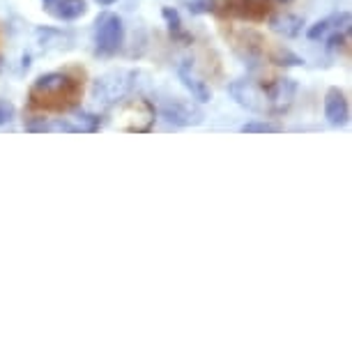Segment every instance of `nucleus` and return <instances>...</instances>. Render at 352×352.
Instances as JSON below:
<instances>
[{"label": "nucleus", "instance_id": "10", "mask_svg": "<svg viewBox=\"0 0 352 352\" xmlns=\"http://www.w3.org/2000/svg\"><path fill=\"white\" fill-rule=\"evenodd\" d=\"M85 10H88L85 0H60V3H58L56 14L60 19H65V21H74V19L85 14Z\"/></svg>", "mask_w": 352, "mask_h": 352}, {"label": "nucleus", "instance_id": "22", "mask_svg": "<svg viewBox=\"0 0 352 352\" xmlns=\"http://www.w3.org/2000/svg\"><path fill=\"white\" fill-rule=\"evenodd\" d=\"M49 3H53V0H49Z\"/></svg>", "mask_w": 352, "mask_h": 352}, {"label": "nucleus", "instance_id": "6", "mask_svg": "<svg viewBox=\"0 0 352 352\" xmlns=\"http://www.w3.org/2000/svg\"><path fill=\"white\" fill-rule=\"evenodd\" d=\"M324 118L334 127H341V124L348 122L350 118L348 99H345V95L338 88H329L327 95H324Z\"/></svg>", "mask_w": 352, "mask_h": 352}, {"label": "nucleus", "instance_id": "14", "mask_svg": "<svg viewBox=\"0 0 352 352\" xmlns=\"http://www.w3.org/2000/svg\"><path fill=\"white\" fill-rule=\"evenodd\" d=\"M14 113H16L14 104L8 102V99H0V127L14 120Z\"/></svg>", "mask_w": 352, "mask_h": 352}, {"label": "nucleus", "instance_id": "8", "mask_svg": "<svg viewBox=\"0 0 352 352\" xmlns=\"http://www.w3.org/2000/svg\"><path fill=\"white\" fill-rule=\"evenodd\" d=\"M180 78H182V85L191 92V97H194L196 102L205 104V102H210V99H212V90L208 88V83L191 74V63L189 60H184V65L180 67Z\"/></svg>", "mask_w": 352, "mask_h": 352}, {"label": "nucleus", "instance_id": "12", "mask_svg": "<svg viewBox=\"0 0 352 352\" xmlns=\"http://www.w3.org/2000/svg\"><path fill=\"white\" fill-rule=\"evenodd\" d=\"M274 65H281V67H295V65H304V58L295 56L290 51H278L274 56Z\"/></svg>", "mask_w": 352, "mask_h": 352}, {"label": "nucleus", "instance_id": "15", "mask_svg": "<svg viewBox=\"0 0 352 352\" xmlns=\"http://www.w3.org/2000/svg\"><path fill=\"white\" fill-rule=\"evenodd\" d=\"M212 5H214V0H187L191 14H208V12H212Z\"/></svg>", "mask_w": 352, "mask_h": 352}, {"label": "nucleus", "instance_id": "13", "mask_svg": "<svg viewBox=\"0 0 352 352\" xmlns=\"http://www.w3.org/2000/svg\"><path fill=\"white\" fill-rule=\"evenodd\" d=\"M327 32H329V19H322V21L314 23V25H311V28L307 30V37H309V39H314V42H316V39H322L324 35H327Z\"/></svg>", "mask_w": 352, "mask_h": 352}, {"label": "nucleus", "instance_id": "3", "mask_svg": "<svg viewBox=\"0 0 352 352\" xmlns=\"http://www.w3.org/2000/svg\"><path fill=\"white\" fill-rule=\"evenodd\" d=\"M230 97L235 99L242 109L254 111V113H267L270 111V102H267V92L261 88L258 83L249 81V78H237L228 85Z\"/></svg>", "mask_w": 352, "mask_h": 352}, {"label": "nucleus", "instance_id": "1", "mask_svg": "<svg viewBox=\"0 0 352 352\" xmlns=\"http://www.w3.org/2000/svg\"><path fill=\"white\" fill-rule=\"evenodd\" d=\"M131 72H111V74L99 76L92 85V97L99 104H116L131 90Z\"/></svg>", "mask_w": 352, "mask_h": 352}, {"label": "nucleus", "instance_id": "18", "mask_svg": "<svg viewBox=\"0 0 352 352\" xmlns=\"http://www.w3.org/2000/svg\"><path fill=\"white\" fill-rule=\"evenodd\" d=\"M25 129H30V131H49V122H44V120L30 122V124H25Z\"/></svg>", "mask_w": 352, "mask_h": 352}, {"label": "nucleus", "instance_id": "2", "mask_svg": "<svg viewBox=\"0 0 352 352\" xmlns=\"http://www.w3.org/2000/svg\"><path fill=\"white\" fill-rule=\"evenodd\" d=\"M95 42H97V51L104 53V56H113V53L120 51V46L124 42L122 19L118 14H104L97 21Z\"/></svg>", "mask_w": 352, "mask_h": 352}, {"label": "nucleus", "instance_id": "19", "mask_svg": "<svg viewBox=\"0 0 352 352\" xmlns=\"http://www.w3.org/2000/svg\"><path fill=\"white\" fill-rule=\"evenodd\" d=\"M343 37H345L343 32H338V30H336L334 35L329 37V49H336V46H341V44H343Z\"/></svg>", "mask_w": 352, "mask_h": 352}, {"label": "nucleus", "instance_id": "4", "mask_svg": "<svg viewBox=\"0 0 352 352\" xmlns=\"http://www.w3.org/2000/svg\"><path fill=\"white\" fill-rule=\"evenodd\" d=\"M162 118L168 120L177 127H196V124L203 122V111L198 109L194 102H187V99H170V102L162 104Z\"/></svg>", "mask_w": 352, "mask_h": 352}, {"label": "nucleus", "instance_id": "21", "mask_svg": "<svg viewBox=\"0 0 352 352\" xmlns=\"http://www.w3.org/2000/svg\"><path fill=\"white\" fill-rule=\"evenodd\" d=\"M283 3H290V0H283Z\"/></svg>", "mask_w": 352, "mask_h": 352}, {"label": "nucleus", "instance_id": "7", "mask_svg": "<svg viewBox=\"0 0 352 352\" xmlns=\"http://www.w3.org/2000/svg\"><path fill=\"white\" fill-rule=\"evenodd\" d=\"M270 28L276 32V35L283 37H300L304 30V19L297 14H290V12H283V14H276L270 19Z\"/></svg>", "mask_w": 352, "mask_h": 352}, {"label": "nucleus", "instance_id": "17", "mask_svg": "<svg viewBox=\"0 0 352 352\" xmlns=\"http://www.w3.org/2000/svg\"><path fill=\"white\" fill-rule=\"evenodd\" d=\"M49 131H78V127H74V124L67 120H56L49 124Z\"/></svg>", "mask_w": 352, "mask_h": 352}, {"label": "nucleus", "instance_id": "9", "mask_svg": "<svg viewBox=\"0 0 352 352\" xmlns=\"http://www.w3.org/2000/svg\"><path fill=\"white\" fill-rule=\"evenodd\" d=\"M69 85V78L65 74H58V72H51V74H42L35 81V90L37 92H44V95H49V92H60Z\"/></svg>", "mask_w": 352, "mask_h": 352}, {"label": "nucleus", "instance_id": "16", "mask_svg": "<svg viewBox=\"0 0 352 352\" xmlns=\"http://www.w3.org/2000/svg\"><path fill=\"white\" fill-rule=\"evenodd\" d=\"M162 14H164L166 23H168V28H170L173 32L180 30L182 21H180V14H177V10H173V8H164V10H162Z\"/></svg>", "mask_w": 352, "mask_h": 352}, {"label": "nucleus", "instance_id": "11", "mask_svg": "<svg viewBox=\"0 0 352 352\" xmlns=\"http://www.w3.org/2000/svg\"><path fill=\"white\" fill-rule=\"evenodd\" d=\"M242 131L244 134H276V131H281V127L267 120H251L247 124H242Z\"/></svg>", "mask_w": 352, "mask_h": 352}, {"label": "nucleus", "instance_id": "5", "mask_svg": "<svg viewBox=\"0 0 352 352\" xmlns=\"http://www.w3.org/2000/svg\"><path fill=\"white\" fill-rule=\"evenodd\" d=\"M265 92H267L270 111L281 113L285 109H290L292 99L297 95V83L292 78H274V83H270Z\"/></svg>", "mask_w": 352, "mask_h": 352}, {"label": "nucleus", "instance_id": "20", "mask_svg": "<svg viewBox=\"0 0 352 352\" xmlns=\"http://www.w3.org/2000/svg\"><path fill=\"white\" fill-rule=\"evenodd\" d=\"M97 3H99V5H104V8H106V5H113V3H118V0H97Z\"/></svg>", "mask_w": 352, "mask_h": 352}]
</instances>
